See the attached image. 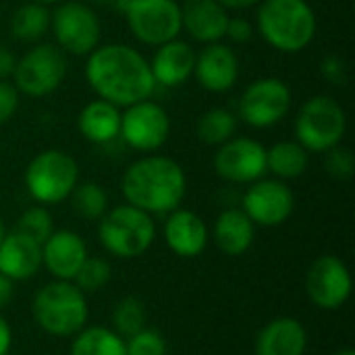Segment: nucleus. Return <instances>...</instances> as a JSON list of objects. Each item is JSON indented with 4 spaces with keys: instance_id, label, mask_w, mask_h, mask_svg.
Here are the masks:
<instances>
[{
    "instance_id": "obj_1",
    "label": "nucleus",
    "mask_w": 355,
    "mask_h": 355,
    "mask_svg": "<svg viewBox=\"0 0 355 355\" xmlns=\"http://www.w3.org/2000/svg\"><path fill=\"white\" fill-rule=\"evenodd\" d=\"M85 79L100 100L127 108L154 94L150 62L131 46L106 44L87 54Z\"/></svg>"
},
{
    "instance_id": "obj_2",
    "label": "nucleus",
    "mask_w": 355,
    "mask_h": 355,
    "mask_svg": "<svg viewBox=\"0 0 355 355\" xmlns=\"http://www.w3.org/2000/svg\"><path fill=\"white\" fill-rule=\"evenodd\" d=\"M121 191L127 204L148 214H168L181 206L187 179L177 160L168 156H144L125 171Z\"/></svg>"
},
{
    "instance_id": "obj_3",
    "label": "nucleus",
    "mask_w": 355,
    "mask_h": 355,
    "mask_svg": "<svg viewBox=\"0 0 355 355\" xmlns=\"http://www.w3.org/2000/svg\"><path fill=\"white\" fill-rule=\"evenodd\" d=\"M258 31L275 50L295 54L312 44L316 15L306 0H262Z\"/></svg>"
},
{
    "instance_id": "obj_4",
    "label": "nucleus",
    "mask_w": 355,
    "mask_h": 355,
    "mask_svg": "<svg viewBox=\"0 0 355 355\" xmlns=\"http://www.w3.org/2000/svg\"><path fill=\"white\" fill-rule=\"evenodd\" d=\"M35 324L54 337H73L87 322L85 293L73 281H54L42 287L31 304Z\"/></svg>"
},
{
    "instance_id": "obj_5",
    "label": "nucleus",
    "mask_w": 355,
    "mask_h": 355,
    "mask_svg": "<svg viewBox=\"0 0 355 355\" xmlns=\"http://www.w3.org/2000/svg\"><path fill=\"white\" fill-rule=\"evenodd\" d=\"M98 237L112 256L129 260L150 250L156 237V225L152 214L131 204H123L106 210V214L100 218Z\"/></svg>"
},
{
    "instance_id": "obj_6",
    "label": "nucleus",
    "mask_w": 355,
    "mask_h": 355,
    "mask_svg": "<svg viewBox=\"0 0 355 355\" xmlns=\"http://www.w3.org/2000/svg\"><path fill=\"white\" fill-rule=\"evenodd\" d=\"M347 131V116L343 106L333 96L310 98L295 119V137L306 152L322 154L339 146Z\"/></svg>"
},
{
    "instance_id": "obj_7",
    "label": "nucleus",
    "mask_w": 355,
    "mask_h": 355,
    "mask_svg": "<svg viewBox=\"0 0 355 355\" xmlns=\"http://www.w3.org/2000/svg\"><path fill=\"white\" fill-rule=\"evenodd\" d=\"M79 183V166L75 158L62 150H44L27 164L25 187L29 196L42 204H60L69 200Z\"/></svg>"
},
{
    "instance_id": "obj_8",
    "label": "nucleus",
    "mask_w": 355,
    "mask_h": 355,
    "mask_svg": "<svg viewBox=\"0 0 355 355\" xmlns=\"http://www.w3.org/2000/svg\"><path fill=\"white\" fill-rule=\"evenodd\" d=\"M50 29L56 37V46L62 52L75 56H87L98 48L102 25L94 8L79 0H64L56 4L50 15Z\"/></svg>"
},
{
    "instance_id": "obj_9",
    "label": "nucleus",
    "mask_w": 355,
    "mask_h": 355,
    "mask_svg": "<svg viewBox=\"0 0 355 355\" xmlns=\"http://www.w3.org/2000/svg\"><path fill=\"white\" fill-rule=\"evenodd\" d=\"M67 75L64 52L54 44H37L23 58L17 60L12 71V85L29 98L52 94Z\"/></svg>"
},
{
    "instance_id": "obj_10",
    "label": "nucleus",
    "mask_w": 355,
    "mask_h": 355,
    "mask_svg": "<svg viewBox=\"0 0 355 355\" xmlns=\"http://www.w3.org/2000/svg\"><path fill=\"white\" fill-rule=\"evenodd\" d=\"M125 17L131 33L146 46H160L181 33V6L177 0H129Z\"/></svg>"
},
{
    "instance_id": "obj_11",
    "label": "nucleus",
    "mask_w": 355,
    "mask_h": 355,
    "mask_svg": "<svg viewBox=\"0 0 355 355\" xmlns=\"http://www.w3.org/2000/svg\"><path fill=\"white\" fill-rule=\"evenodd\" d=\"M291 108V89L283 79L264 77L245 87L239 100V116L256 129L281 123Z\"/></svg>"
},
{
    "instance_id": "obj_12",
    "label": "nucleus",
    "mask_w": 355,
    "mask_h": 355,
    "mask_svg": "<svg viewBox=\"0 0 355 355\" xmlns=\"http://www.w3.org/2000/svg\"><path fill=\"white\" fill-rule=\"evenodd\" d=\"M119 135L125 139V144L137 152H156L162 148L171 135V119L168 112L148 100H141L137 104H131L121 114V131Z\"/></svg>"
},
{
    "instance_id": "obj_13",
    "label": "nucleus",
    "mask_w": 355,
    "mask_h": 355,
    "mask_svg": "<svg viewBox=\"0 0 355 355\" xmlns=\"http://www.w3.org/2000/svg\"><path fill=\"white\" fill-rule=\"evenodd\" d=\"M241 206L254 225L279 227L293 214L295 198L285 181L258 179L250 183L248 191L243 193Z\"/></svg>"
},
{
    "instance_id": "obj_14",
    "label": "nucleus",
    "mask_w": 355,
    "mask_h": 355,
    "mask_svg": "<svg viewBox=\"0 0 355 355\" xmlns=\"http://www.w3.org/2000/svg\"><path fill=\"white\" fill-rule=\"evenodd\" d=\"M306 291L320 310H339L352 295V275L337 256H320L306 275Z\"/></svg>"
},
{
    "instance_id": "obj_15",
    "label": "nucleus",
    "mask_w": 355,
    "mask_h": 355,
    "mask_svg": "<svg viewBox=\"0 0 355 355\" xmlns=\"http://www.w3.org/2000/svg\"><path fill=\"white\" fill-rule=\"evenodd\" d=\"M214 171L229 183H254L266 173V148L252 137H233L218 146Z\"/></svg>"
},
{
    "instance_id": "obj_16",
    "label": "nucleus",
    "mask_w": 355,
    "mask_h": 355,
    "mask_svg": "<svg viewBox=\"0 0 355 355\" xmlns=\"http://www.w3.org/2000/svg\"><path fill=\"white\" fill-rule=\"evenodd\" d=\"M193 75L198 83L208 92H229L239 79V58L229 46L220 42L208 44L200 54H196Z\"/></svg>"
},
{
    "instance_id": "obj_17",
    "label": "nucleus",
    "mask_w": 355,
    "mask_h": 355,
    "mask_svg": "<svg viewBox=\"0 0 355 355\" xmlns=\"http://www.w3.org/2000/svg\"><path fill=\"white\" fill-rule=\"evenodd\" d=\"M85 258V241L73 231H54L42 243V264L56 281H73Z\"/></svg>"
},
{
    "instance_id": "obj_18",
    "label": "nucleus",
    "mask_w": 355,
    "mask_h": 355,
    "mask_svg": "<svg viewBox=\"0 0 355 355\" xmlns=\"http://www.w3.org/2000/svg\"><path fill=\"white\" fill-rule=\"evenodd\" d=\"M181 6V29L193 40L214 44L225 37L229 15L216 0H183Z\"/></svg>"
},
{
    "instance_id": "obj_19",
    "label": "nucleus",
    "mask_w": 355,
    "mask_h": 355,
    "mask_svg": "<svg viewBox=\"0 0 355 355\" xmlns=\"http://www.w3.org/2000/svg\"><path fill=\"white\" fill-rule=\"evenodd\" d=\"M164 241L181 258H196L208 245V227L191 210H173L164 223Z\"/></svg>"
},
{
    "instance_id": "obj_20",
    "label": "nucleus",
    "mask_w": 355,
    "mask_h": 355,
    "mask_svg": "<svg viewBox=\"0 0 355 355\" xmlns=\"http://www.w3.org/2000/svg\"><path fill=\"white\" fill-rule=\"evenodd\" d=\"M196 52L187 42L171 40L156 46V52L150 62L154 81L164 87H177L193 75Z\"/></svg>"
},
{
    "instance_id": "obj_21",
    "label": "nucleus",
    "mask_w": 355,
    "mask_h": 355,
    "mask_svg": "<svg viewBox=\"0 0 355 355\" xmlns=\"http://www.w3.org/2000/svg\"><path fill=\"white\" fill-rule=\"evenodd\" d=\"M42 266V245L12 231L0 241V275L15 281L31 279Z\"/></svg>"
},
{
    "instance_id": "obj_22",
    "label": "nucleus",
    "mask_w": 355,
    "mask_h": 355,
    "mask_svg": "<svg viewBox=\"0 0 355 355\" xmlns=\"http://www.w3.org/2000/svg\"><path fill=\"white\" fill-rule=\"evenodd\" d=\"M308 333L295 318L283 316L270 320L256 339V355H304Z\"/></svg>"
},
{
    "instance_id": "obj_23",
    "label": "nucleus",
    "mask_w": 355,
    "mask_h": 355,
    "mask_svg": "<svg viewBox=\"0 0 355 355\" xmlns=\"http://www.w3.org/2000/svg\"><path fill=\"white\" fill-rule=\"evenodd\" d=\"M214 243L227 256H241L245 254L256 235V225L250 216L239 208H227L216 216L214 223Z\"/></svg>"
},
{
    "instance_id": "obj_24",
    "label": "nucleus",
    "mask_w": 355,
    "mask_h": 355,
    "mask_svg": "<svg viewBox=\"0 0 355 355\" xmlns=\"http://www.w3.org/2000/svg\"><path fill=\"white\" fill-rule=\"evenodd\" d=\"M79 133L92 144H108L119 137L121 110L106 100H94L85 104L77 119Z\"/></svg>"
},
{
    "instance_id": "obj_25",
    "label": "nucleus",
    "mask_w": 355,
    "mask_h": 355,
    "mask_svg": "<svg viewBox=\"0 0 355 355\" xmlns=\"http://www.w3.org/2000/svg\"><path fill=\"white\" fill-rule=\"evenodd\" d=\"M310 152L297 141H279L266 150V171H270L281 181L297 179L308 168Z\"/></svg>"
},
{
    "instance_id": "obj_26",
    "label": "nucleus",
    "mask_w": 355,
    "mask_h": 355,
    "mask_svg": "<svg viewBox=\"0 0 355 355\" xmlns=\"http://www.w3.org/2000/svg\"><path fill=\"white\" fill-rule=\"evenodd\" d=\"M50 29V10L46 4L27 2L21 4L10 17V33L19 42H37Z\"/></svg>"
},
{
    "instance_id": "obj_27",
    "label": "nucleus",
    "mask_w": 355,
    "mask_h": 355,
    "mask_svg": "<svg viewBox=\"0 0 355 355\" xmlns=\"http://www.w3.org/2000/svg\"><path fill=\"white\" fill-rule=\"evenodd\" d=\"M71 355H127L125 339L110 329L89 327L75 335Z\"/></svg>"
},
{
    "instance_id": "obj_28",
    "label": "nucleus",
    "mask_w": 355,
    "mask_h": 355,
    "mask_svg": "<svg viewBox=\"0 0 355 355\" xmlns=\"http://www.w3.org/2000/svg\"><path fill=\"white\" fill-rule=\"evenodd\" d=\"M237 131V114L227 108H210L198 121V137L208 146H223Z\"/></svg>"
},
{
    "instance_id": "obj_29",
    "label": "nucleus",
    "mask_w": 355,
    "mask_h": 355,
    "mask_svg": "<svg viewBox=\"0 0 355 355\" xmlns=\"http://www.w3.org/2000/svg\"><path fill=\"white\" fill-rule=\"evenodd\" d=\"M75 212L85 218V220H98L106 214L108 210V196L106 189L94 181L87 183H77L73 193L69 196Z\"/></svg>"
},
{
    "instance_id": "obj_30",
    "label": "nucleus",
    "mask_w": 355,
    "mask_h": 355,
    "mask_svg": "<svg viewBox=\"0 0 355 355\" xmlns=\"http://www.w3.org/2000/svg\"><path fill=\"white\" fill-rule=\"evenodd\" d=\"M146 308L137 297H123L112 312V324H114V333L129 339L135 333H139L141 329H146Z\"/></svg>"
},
{
    "instance_id": "obj_31",
    "label": "nucleus",
    "mask_w": 355,
    "mask_h": 355,
    "mask_svg": "<svg viewBox=\"0 0 355 355\" xmlns=\"http://www.w3.org/2000/svg\"><path fill=\"white\" fill-rule=\"evenodd\" d=\"M15 231L21 233V235H25V237H29V239H33L35 243L42 245L54 233V223H52L50 212L42 204H37V206L27 208L19 216Z\"/></svg>"
},
{
    "instance_id": "obj_32",
    "label": "nucleus",
    "mask_w": 355,
    "mask_h": 355,
    "mask_svg": "<svg viewBox=\"0 0 355 355\" xmlns=\"http://www.w3.org/2000/svg\"><path fill=\"white\" fill-rule=\"evenodd\" d=\"M110 275H112V268L106 260L102 258H85V262L81 264V268L77 270L73 283L85 293V295H92L96 291H100L108 281H110Z\"/></svg>"
},
{
    "instance_id": "obj_33",
    "label": "nucleus",
    "mask_w": 355,
    "mask_h": 355,
    "mask_svg": "<svg viewBox=\"0 0 355 355\" xmlns=\"http://www.w3.org/2000/svg\"><path fill=\"white\" fill-rule=\"evenodd\" d=\"M127 355H166V341L158 331L141 329L133 337L125 339Z\"/></svg>"
},
{
    "instance_id": "obj_34",
    "label": "nucleus",
    "mask_w": 355,
    "mask_h": 355,
    "mask_svg": "<svg viewBox=\"0 0 355 355\" xmlns=\"http://www.w3.org/2000/svg\"><path fill=\"white\" fill-rule=\"evenodd\" d=\"M327 154V171L331 177L335 179H341V181H347L352 179L355 173V156L354 152L345 146H335L331 148Z\"/></svg>"
},
{
    "instance_id": "obj_35",
    "label": "nucleus",
    "mask_w": 355,
    "mask_h": 355,
    "mask_svg": "<svg viewBox=\"0 0 355 355\" xmlns=\"http://www.w3.org/2000/svg\"><path fill=\"white\" fill-rule=\"evenodd\" d=\"M320 73L333 85H345L347 83V62L339 54H329L320 62Z\"/></svg>"
},
{
    "instance_id": "obj_36",
    "label": "nucleus",
    "mask_w": 355,
    "mask_h": 355,
    "mask_svg": "<svg viewBox=\"0 0 355 355\" xmlns=\"http://www.w3.org/2000/svg\"><path fill=\"white\" fill-rule=\"evenodd\" d=\"M19 106V92L12 83L0 81V125H4Z\"/></svg>"
},
{
    "instance_id": "obj_37",
    "label": "nucleus",
    "mask_w": 355,
    "mask_h": 355,
    "mask_svg": "<svg viewBox=\"0 0 355 355\" xmlns=\"http://www.w3.org/2000/svg\"><path fill=\"white\" fill-rule=\"evenodd\" d=\"M225 35H227L229 40H233L235 44H245V42L252 40L254 27H252V23H250L248 19H243V17H233V19L229 17Z\"/></svg>"
},
{
    "instance_id": "obj_38",
    "label": "nucleus",
    "mask_w": 355,
    "mask_h": 355,
    "mask_svg": "<svg viewBox=\"0 0 355 355\" xmlns=\"http://www.w3.org/2000/svg\"><path fill=\"white\" fill-rule=\"evenodd\" d=\"M15 64H17L15 54L6 46L0 44V81H6V77H12Z\"/></svg>"
},
{
    "instance_id": "obj_39",
    "label": "nucleus",
    "mask_w": 355,
    "mask_h": 355,
    "mask_svg": "<svg viewBox=\"0 0 355 355\" xmlns=\"http://www.w3.org/2000/svg\"><path fill=\"white\" fill-rule=\"evenodd\" d=\"M10 345H12V331L8 322L0 316V355H8Z\"/></svg>"
},
{
    "instance_id": "obj_40",
    "label": "nucleus",
    "mask_w": 355,
    "mask_h": 355,
    "mask_svg": "<svg viewBox=\"0 0 355 355\" xmlns=\"http://www.w3.org/2000/svg\"><path fill=\"white\" fill-rule=\"evenodd\" d=\"M12 295H15V287H12V281L6 279L4 275H0V310L6 308L10 302H12Z\"/></svg>"
},
{
    "instance_id": "obj_41",
    "label": "nucleus",
    "mask_w": 355,
    "mask_h": 355,
    "mask_svg": "<svg viewBox=\"0 0 355 355\" xmlns=\"http://www.w3.org/2000/svg\"><path fill=\"white\" fill-rule=\"evenodd\" d=\"M218 4H223L225 8H250L260 4L262 0H216Z\"/></svg>"
},
{
    "instance_id": "obj_42",
    "label": "nucleus",
    "mask_w": 355,
    "mask_h": 355,
    "mask_svg": "<svg viewBox=\"0 0 355 355\" xmlns=\"http://www.w3.org/2000/svg\"><path fill=\"white\" fill-rule=\"evenodd\" d=\"M85 4H89V6H114L119 10H125L129 0H85Z\"/></svg>"
},
{
    "instance_id": "obj_43",
    "label": "nucleus",
    "mask_w": 355,
    "mask_h": 355,
    "mask_svg": "<svg viewBox=\"0 0 355 355\" xmlns=\"http://www.w3.org/2000/svg\"><path fill=\"white\" fill-rule=\"evenodd\" d=\"M4 235H6V227H4V220H2V216H0V241L4 239Z\"/></svg>"
},
{
    "instance_id": "obj_44",
    "label": "nucleus",
    "mask_w": 355,
    "mask_h": 355,
    "mask_svg": "<svg viewBox=\"0 0 355 355\" xmlns=\"http://www.w3.org/2000/svg\"><path fill=\"white\" fill-rule=\"evenodd\" d=\"M33 2H40V4H58V2H64V0H33Z\"/></svg>"
},
{
    "instance_id": "obj_45",
    "label": "nucleus",
    "mask_w": 355,
    "mask_h": 355,
    "mask_svg": "<svg viewBox=\"0 0 355 355\" xmlns=\"http://www.w3.org/2000/svg\"><path fill=\"white\" fill-rule=\"evenodd\" d=\"M335 355H355L354 349H343V352H337Z\"/></svg>"
}]
</instances>
